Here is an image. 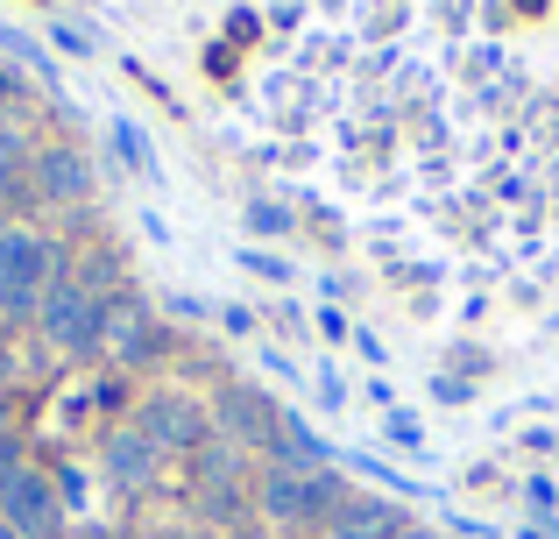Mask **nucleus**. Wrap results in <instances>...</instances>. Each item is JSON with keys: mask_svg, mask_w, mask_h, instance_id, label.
Segmentation results:
<instances>
[{"mask_svg": "<svg viewBox=\"0 0 559 539\" xmlns=\"http://www.w3.org/2000/svg\"><path fill=\"white\" fill-rule=\"evenodd\" d=\"M8 50L22 57V65H43V50H36V43H28V36H14V28H8Z\"/></svg>", "mask_w": 559, "mask_h": 539, "instance_id": "412c9836", "label": "nucleus"}, {"mask_svg": "<svg viewBox=\"0 0 559 539\" xmlns=\"http://www.w3.org/2000/svg\"><path fill=\"white\" fill-rule=\"evenodd\" d=\"M276 419H284V405H270L262 390H248V384H227V390L213 398V426H219V441L255 447V455H270Z\"/></svg>", "mask_w": 559, "mask_h": 539, "instance_id": "6e6552de", "label": "nucleus"}, {"mask_svg": "<svg viewBox=\"0 0 559 539\" xmlns=\"http://www.w3.org/2000/svg\"><path fill=\"white\" fill-rule=\"evenodd\" d=\"M0 526L14 539H71V504H64V490H57V476L36 469V461H22V469L0 483Z\"/></svg>", "mask_w": 559, "mask_h": 539, "instance_id": "7ed1b4c3", "label": "nucleus"}, {"mask_svg": "<svg viewBox=\"0 0 559 539\" xmlns=\"http://www.w3.org/2000/svg\"><path fill=\"white\" fill-rule=\"evenodd\" d=\"M0 441H14V398L0 390Z\"/></svg>", "mask_w": 559, "mask_h": 539, "instance_id": "5701e85b", "label": "nucleus"}, {"mask_svg": "<svg viewBox=\"0 0 559 539\" xmlns=\"http://www.w3.org/2000/svg\"><path fill=\"white\" fill-rule=\"evenodd\" d=\"M150 539H213V532H205L199 518H170V526H156Z\"/></svg>", "mask_w": 559, "mask_h": 539, "instance_id": "a211bd4d", "label": "nucleus"}, {"mask_svg": "<svg viewBox=\"0 0 559 539\" xmlns=\"http://www.w3.org/2000/svg\"><path fill=\"white\" fill-rule=\"evenodd\" d=\"M64 277V249L43 227L8 221L0 227V319H36L43 291Z\"/></svg>", "mask_w": 559, "mask_h": 539, "instance_id": "f257e3e1", "label": "nucleus"}, {"mask_svg": "<svg viewBox=\"0 0 559 539\" xmlns=\"http://www.w3.org/2000/svg\"><path fill=\"white\" fill-rule=\"evenodd\" d=\"M99 355L121 362V370H135V362L164 355V333H156V319L142 313L135 291H114L107 298V327H99Z\"/></svg>", "mask_w": 559, "mask_h": 539, "instance_id": "0eeeda50", "label": "nucleus"}, {"mask_svg": "<svg viewBox=\"0 0 559 539\" xmlns=\"http://www.w3.org/2000/svg\"><path fill=\"white\" fill-rule=\"evenodd\" d=\"M99 327H107V291H93L85 277H57L50 291H43V305H36V333L57 348V355H71V362H93L99 355Z\"/></svg>", "mask_w": 559, "mask_h": 539, "instance_id": "f03ea898", "label": "nucleus"}, {"mask_svg": "<svg viewBox=\"0 0 559 539\" xmlns=\"http://www.w3.org/2000/svg\"><path fill=\"white\" fill-rule=\"evenodd\" d=\"M57 36V50H71V57H93V36H85V28H71V22H57L50 28Z\"/></svg>", "mask_w": 559, "mask_h": 539, "instance_id": "2eb2a0df", "label": "nucleus"}, {"mask_svg": "<svg viewBox=\"0 0 559 539\" xmlns=\"http://www.w3.org/2000/svg\"><path fill=\"white\" fill-rule=\"evenodd\" d=\"M341 497L347 490L333 483L326 469H270L255 483V512L270 518V526H326Z\"/></svg>", "mask_w": 559, "mask_h": 539, "instance_id": "20e7f679", "label": "nucleus"}, {"mask_svg": "<svg viewBox=\"0 0 559 539\" xmlns=\"http://www.w3.org/2000/svg\"><path fill=\"white\" fill-rule=\"evenodd\" d=\"M213 483H241V447L234 441H205L191 455V490H213Z\"/></svg>", "mask_w": 559, "mask_h": 539, "instance_id": "9b49d317", "label": "nucleus"}, {"mask_svg": "<svg viewBox=\"0 0 559 539\" xmlns=\"http://www.w3.org/2000/svg\"><path fill=\"white\" fill-rule=\"evenodd\" d=\"M227 539H270V532H255V526H241V532H227Z\"/></svg>", "mask_w": 559, "mask_h": 539, "instance_id": "393cba45", "label": "nucleus"}, {"mask_svg": "<svg viewBox=\"0 0 559 539\" xmlns=\"http://www.w3.org/2000/svg\"><path fill=\"white\" fill-rule=\"evenodd\" d=\"M93 398H99V412H121L128 384H121V376H99V384H93Z\"/></svg>", "mask_w": 559, "mask_h": 539, "instance_id": "f3484780", "label": "nucleus"}, {"mask_svg": "<svg viewBox=\"0 0 559 539\" xmlns=\"http://www.w3.org/2000/svg\"><path fill=\"white\" fill-rule=\"evenodd\" d=\"M0 539H14V532H8V526H0Z\"/></svg>", "mask_w": 559, "mask_h": 539, "instance_id": "a878e982", "label": "nucleus"}, {"mask_svg": "<svg viewBox=\"0 0 559 539\" xmlns=\"http://www.w3.org/2000/svg\"><path fill=\"white\" fill-rule=\"evenodd\" d=\"M390 539H439V532H425V526H404V532H390Z\"/></svg>", "mask_w": 559, "mask_h": 539, "instance_id": "b1692460", "label": "nucleus"}, {"mask_svg": "<svg viewBox=\"0 0 559 539\" xmlns=\"http://www.w3.org/2000/svg\"><path fill=\"white\" fill-rule=\"evenodd\" d=\"M28 192L43 207H85L93 199V156L71 150V142H43L36 164H28Z\"/></svg>", "mask_w": 559, "mask_h": 539, "instance_id": "423d86ee", "label": "nucleus"}, {"mask_svg": "<svg viewBox=\"0 0 559 539\" xmlns=\"http://www.w3.org/2000/svg\"><path fill=\"white\" fill-rule=\"evenodd\" d=\"M432 398H439V405H461V398H467V384H453V376L439 384V376H432Z\"/></svg>", "mask_w": 559, "mask_h": 539, "instance_id": "4be33fe9", "label": "nucleus"}, {"mask_svg": "<svg viewBox=\"0 0 559 539\" xmlns=\"http://www.w3.org/2000/svg\"><path fill=\"white\" fill-rule=\"evenodd\" d=\"M248 227H255V235H290V207H270V199H255V207H248Z\"/></svg>", "mask_w": 559, "mask_h": 539, "instance_id": "ddd939ff", "label": "nucleus"}, {"mask_svg": "<svg viewBox=\"0 0 559 539\" xmlns=\"http://www.w3.org/2000/svg\"><path fill=\"white\" fill-rule=\"evenodd\" d=\"M28 164H36L28 136H22V128H0V199H14V185L28 178Z\"/></svg>", "mask_w": 559, "mask_h": 539, "instance_id": "f8f14e48", "label": "nucleus"}, {"mask_svg": "<svg viewBox=\"0 0 559 539\" xmlns=\"http://www.w3.org/2000/svg\"><path fill=\"white\" fill-rule=\"evenodd\" d=\"M319 398H326V405H341V398H347V384H341L333 370H319Z\"/></svg>", "mask_w": 559, "mask_h": 539, "instance_id": "aec40b11", "label": "nucleus"}, {"mask_svg": "<svg viewBox=\"0 0 559 539\" xmlns=\"http://www.w3.org/2000/svg\"><path fill=\"white\" fill-rule=\"evenodd\" d=\"M135 433H150L164 455H199V447L213 441V405L164 384V390H150V398H135Z\"/></svg>", "mask_w": 559, "mask_h": 539, "instance_id": "39448f33", "label": "nucleus"}, {"mask_svg": "<svg viewBox=\"0 0 559 539\" xmlns=\"http://www.w3.org/2000/svg\"><path fill=\"white\" fill-rule=\"evenodd\" d=\"M99 476H107L114 490H128V497H142V490H156V476H164V447L135 426H114L107 441H99Z\"/></svg>", "mask_w": 559, "mask_h": 539, "instance_id": "1a4fd4ad", "label": "nucleus"}, {"mask_svg": "<svg viewBox=\"0 0 559 539\" xmlns=\"http://www.w3.org/2000/svg\"><path fill=\"white\" fill-rule=\"evenodd\" d=\"M22 461H28V455H22V441H0V483H8V476L22 469Z\"/></svg>", "mask_w": 559, "mask_h": 539, "instance_id": "6ab92c4d", "label": "nucleus"}, {"mask_svg": "<svg viewBox=\"0 0 559 539\" xmlns=\"http://www.w3.org/2000/svg\"><path fill=\"white\" fill-rule=\"evenodd\" d=\"M404 526H411V518L396 512V504H382V497H341L333 518H326V539H390Z\"/></svg>", "mask_w": 559, "mask_h": 539, "instance_id": "9d476101", "label": "nucleus"}, {"mask_svg": "<svg viewBox=\"0 0 559 539\" xmlns=\"http://www.w3.org/2000/svg\"><path fill=\"white\" fill-rule=\"evenodd\" d=\"M524 539H532V532H524Z\"/></svg>", "mask_w": 559, "mask_h": 539, "instance_id": "bb28decb", "label": "nucleus"}, {"mask_svg": "<svg viewBox=\"0 0 559 539\" xmlns=\"http://www.w3.org/2000/svg\"><path fill=\"white\" fill-rule=\"evenodd\" d=\"M241 263H248V270H255V277H270V284H284V277H290V263H276V256H262V249H248V256H241Z\"/></svg>", "mask_w": 559, "mask_h": 539, "instance_id": "dca6fc26", "label": "nucleus"}, {"mask_svg": "<svg viewBox=\"0 0 559 539\" xmlns=\"http://www.w3.org/2000/svg\"><path fill=\"white\" fill-rule=\"evenodd\" d=\"M114 150H121V156H128L135 171H156V164H150V150H142V136H135L128 121H114Z\"/></svg>", "mask_w": 559, "mask_h": 539, "instance_id": "4468645a", "label": "nucleus"}]
</instances>
